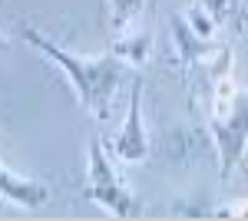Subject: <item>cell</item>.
I'll return each instance as SVG.
<instances>
[{
  "instance_id": "cell-3",
  "label": "cell",
  "mask_w": 248,
  "mask_h": 221,
  "mask_svg": "<svg viewBox=\"0 0 248 221\" xmlns=\"http://www.w3.org/2000/svg\"><path fill=\"white\" fill-rule=\"evenodd\" d=\"M209 132L215 139V159H218V175L232 178L248 152V92H238L235 106L225 116H212Z\"/></svg>"
},
{
  "instance_id": "cell-12",
  "label": "cell",
  "mask_w": 248,
  "mask_h": 221,
  "mask_svg": "<svg viewBox=\"0 0 248 221\" xmlns=\"http://www.w3.org/2000/svg\"><path fill=\"white\" fill-rule=\"evenodd\" d=\"M242 20H245V14H242V0H232V30H235V33L242 30Z\"/></svg>"
},
{
  "instance_id": "cell-11",
  "label": "cell",
  "mask_w": 248,
  "mask_h": 221,
  "mask_svg": "<svg viewBox=\"0 0 248 221\" xmlns=\"http://www.w3.org/2000/svg\"><path fill=\"white\" fill-rule=\"evenodd\" d=\"M199 3H202V7H205V10H209L222 27L232 20V0H199Z\"/></svg>"
},
{
  "instance_id": "cell-14",
  "label": "cell",
  "mask_w": 248,
  "mask_h": 221,
  "mask_svg": "<svg viewBox=\"0 0 248 221\" xmlns=\"http://www.w3.org/2000/svg\"><path fill=\"white\" fill-rule=\"evenodd\" d=\"M3 46H7V40H3V33H0V50H3Z\"/></svg>"
},
{
  "instance_id": "cell-10",
  "label": "cell",
  "mask_w": 248,
  "mask_h": 221,
  "mask_svg": "<svg viewBox=\"0 0 248 221\" xmlns=\"http://www.w3.org/2000/svg\"><path fill=\"white\" fill-rule=\"evenodd\" d=\"M235 99H238V89H235L232 73L212 79V116H225L235 106Z\"/></svg>"
},
{
  "instance_id": "cell-4",
  "label": "cell",
  "mask_w": 248,
  "mask_h": 221,
  "mask_svg": "<svg viewBox=\"0 0 248 221\" xmlns=\"http://www.w3.org/2000/svg\"><path fill=\"white\" fill-rule=\"evenodd\" d=\"M109 155L116 162H126V165H136L149 155V135H146V126H142V76H133L126 122L109 142Z\"/></svg>"
},
{
  "instance_id": "cell-1",
  "label": "cell",
  "mask_w": 248,
  "mask_h": 221,
  "mask_svg": "<svg viewBox=\"0 0 248 221\" xmlns=\"http://www.w3.org/2000/svg\"><path fill=\"white\" fill-rule=\"evenodd\" d=\"M17 37L30 46V50H37L46 63H53L57 70L66 73L70 79V86L77 92V99L83 103V109L90 112L93 119L99 122H106L109 116H113V99L119 86H123V76L129 73L133 66L126 63V59H119L116 53H99V56H79L73 50H63L60 43H53L50 37H43L37 27H30V23H17Z\"/></svg>"
},
{
  "instance_id": "cell-8",
  "label": "cell",
  "mask_w": 248,
  "mask_h": 221,
  "mask_svg": "<svg viewBox=\"0 0 248 221\" xmlns=\"http://www.w3.org/2000/svg\"><path fill=\"white\" fill-rule=\"evenodd\" d=\"M109 53H116L119 59H126L133 70H139V66L149 59V53H153V33H149V30H133V33H126V37L113 40Z\"/></svg>"
},
{
  "instance_id": "cell-2",
  "label": "cell",
  "mask_w": 248,
  "mask_h": 221,
  "mask_svg": "<svg viewBox=\"0 0 248 221\" xmlns=\"http://www.w3.org/2000/svg\"><path fill=\"white\" fill-rule=\"evenodd\" d=\"M86 195L96 205H103L116 218H129L139 211L136 195L129 192V185L123 178V172L116 168V159L106 152L103 139L90 142V159H86Z\"/></svg>"
},
{
  "instance_id": "cell-7",
  "label": "cell",
  "mask_w": 248,
  "mask_h": 221,
  "mask_svg": "<svg viewBox=\"0 0 248 221\" xmlns=\"http://www.w3.org/2000/svg\"><path fill=\"white\" fill-rule=\"evenodd\" d=\"M103 7H106L103 10L106 30H109L113 40H119V37H126V33H133V30H139L146 0H106Z\"/></svg>"
},
{
  "instance_id": "cell-6",
  "label": "cell",
  "mask_w": 248,
  "mask_h": 221,
  "mask_svg": "<svg viewBox=\"0 0 248 221\" xmlns=\"http://www.w3.org/2000/svg\"><path fill=\"white\" fill-rule=\"evenodd\" d=\"M215 152V139H212V132L205 129H172L166 135V155H169L172 162H195V159H205Z\"/></svg>"
},
{
  "instance_id": "cell-5",
  "label": "cell",
  "mask_w": 248,
  "mask_h": 221,
  "mask_svg": "<svg viewBox=\"0 0 248 221\" xmlns=\"http://www.w3.org/2000/svg\"><path fill=\"white\" fill-rule=\"evenodd\" d=\"M0 198L20 205V208H43L50 202V188L37 178H23L0 162Z\"/></svg>"
},
{
  "instance_id": "cell-13",
  "label": "cell",
  "mask_w": 248,
  "mask_h": 221,
  "mask_svg": "<svg viewBox=\"0 0 248 221\" xmlns=\"http://www.w3.org/2000/svg\"><path fill=\"white\" fill-rule=\"evenodd\" d=\"M218 215H248V202H235V205H222Z\"/></svg>"
},
{
  "instance_id": "cell-9",
  "label": "cell",
  "mask_w": 248,
  "mask_h": 221,
  "mask_svg": "<svg viewBox=\"0 0 248 221\" xmlns=\"http://www.w3.org/2000/svg\"><path fill=\"white\" fill-rule=\"evenodd\" d=\"M182 20L189 23V30H192V33H199L202 40H215L218 27H222V23L212 17V14L205 10V7H202V3H199V0H195V3H189V7L182 10Z\"/></svg>"
}]
</instances>
